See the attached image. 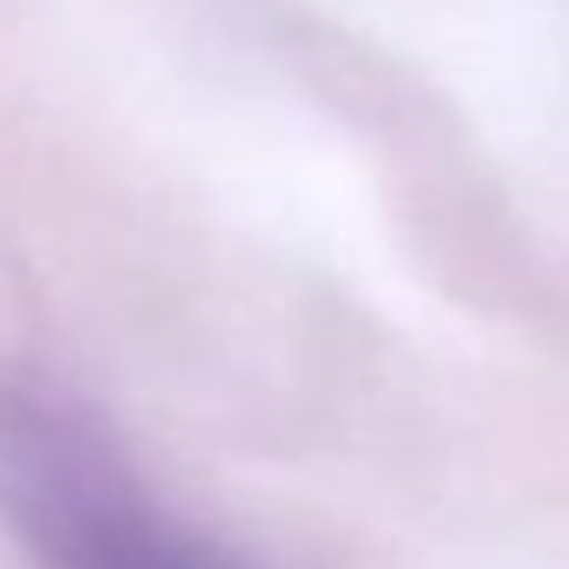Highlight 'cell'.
<instances>
[{
	"label": "cell",
	"mask_w": 569,
	"mask_h": 569,
	"mask_svg": "<svg viewBox=\"0 0 569 569\" xmlns=\"http://www.w3.org/2000/svg\"><path fill=\"white\" fill-rule=\"evenodd\" d=\"M0 530L33 569H246L40 371H0Z\"/></svg>",
	"instance_id": "obj_1"
}]
</instances>
